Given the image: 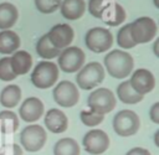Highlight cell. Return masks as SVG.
Instances as JSON below:
<instances>
[{
    "mask_svg": "<svg viewBox=\"0 0 159 155\" xmlns=\"http://www.w3.org/2000/svg\"><path fill=\"white\" fill-rule=\"evenodd\" d=\"M133 57L125 51L113 50L104 56V67L113 78L122 79L128 77L133 71Z\"/></svg>",
    "mask_w": 159,
    "mask_h": 155,
    "instance_id": "obj_1",
    "label": "cell"
},
{
    "mask_svg": "<svg viewBox=\"0 0 159 155\" xmlns=\"http://www.w3.org/2000/svg\"><path fill=\"white\" fill-rule=\"evenodd\" d=\"M58 67L50 61H41L36 64L31 73V83L40 89H47L57 83Z\"/></svg>",
    "mask_w": 159,
    "mask_h": 155,
    "instance_id": "obj_2",
    "label": "cell"
},
{
    "mask_svg": "<svg viewBox=\"0 0 159 155\" xmlns=\"http://www.w3.org/2000/svg\"><path fill=\"white\" fill-rule=\"evenodd\" d=\"M104 79V68L99 62H89L84 64L76 76L77 86L81 89L89 91L101 84Z\"/></svg>",
    "mask_w": 159,
    "mask_h": 155,
    "instance_id": "obj_3",
    "label": "cell"
},
{
    "mask_svg": "<svg viewBox=\"0 0 159 155\" xmlns=\"http://www.w3.org/2000/svg\"><path fill=\"white\" fill-rule=\"evenodd\" d=\"M116 104H117V99L112 93V91L108 88H98L92 93H89L87 98L88 109L101 115L112 112Z\"/></svg>",
    "mask_w": 159,
    "mask_h": 155,
    "instance_id": "obj_4",
    "label": "cell"
},
{
    "mask_svg": "<svg viewBox=\"0 0 159 155\" xmlns=\"http://www.w3.org/2000/svg\"><path fill=\"white\" fill-rule=\"evenodd\" d=\"M157 31L158 27L155 21L148 16L138 17L132 24H129V32L135 45L149 42L155 37Z\"/></svg>",
    "mask_w": 159,
    "mask_h": 155,
    "instance_id": "obj_5",
    "label": "cell"
},
{
    "mask_svg": "<svg viewBox=\"0 0 159 155\" xmlns=\"http://www.w3.org/2000/svg\"><path fill=\"white\" fill-rule=\"evenodd\" d=\"M57 67L66 73L78 72L84 64V52L77 46H68L63 48L57 57Z\"/></svg>",
    "mask_w": 159,
    "mask_h": 155,
    "instance_id": "obj_6",
    "label": "cell"
},
{
    "mask_svg": "<svg viewBox=\"0 0 159 155\" xmlns=\"http://www.w3.org/2000/svg\"><path fill=\"white\" fill-rule=\"evenodd\" d=\"M47 134L39 124H30L22 129L20 134V144L26 151L36 153L41 150L46 143Z\"/></svg>",
    "mask_w": 159,
    "mask_h": 155,
    "instance_id": "obj_7",
    "label": "cell"
},
{
    "mask_svg": "<svg viewBox=\"0 0 159 155\" xmlns=\"http://www.w3.org/2000/svg\"><path fill=\"white\" fill-rule=\"evenodd\" d=\"M139 117L133 110L123 109L113 118V129L119 136H132L139 130Z\"/></svg>",
    "mask_w": 159,
    "mask_h": 155,
    "instance_id": "obj_8",
    "label": "cell"
},
{
    "mask_svg": "<svg viewBox=\"0 0 159 155\" xmlns=\"http://www.w3.org/2000/svg\"><path fill=\"white\" fill-rule=\"evenodd\" d=\"M84 41L89 51L94 53H102L112 47L113 36L109 32V30L104 27H93L87 31Z\"/></svg>",
    "mask_w": 159,
    "mask_h": 155,
    "instance_id": "obj_9",
    "label": "cell"
},
{
    "mask_svg": "<svg viewBox=\"0 0 159 155\" xmlns=\"http://www.w3.org/2000/svg\"><path fill=\"white\" fill-rule=\"evenodd\" d=\"M52 94L55 102L63 108L73 107L80 100L78 88L75 83L70 81H61L60 83H57L56 87L53 88Z\"/></svg>",
    "mask_w": 159,
    "mask_h": 155,
    "instance_id": "obj_10",
    "label": "cell"
},
{
    "mask_svg": "<svg viewBox=\"0 0 159 155\" xmlns=\"http://www.w3.org/2000/svg\"><path fill=\"white\" fill-rule=\"evenodd\" d=\"M109 136L101 129H92L84 134L82 139L83 148L92 155H101L109 148Z\"/></svg>",
    "mask_w": 159,
    "mask_h": 155,
    "instance_id": "obj_11",
    "label": "cell"
},
{
    "mask_svg": "<svg viewBox=\"0 0 159 155\" xmlns=\"http://www.w3.org/2000/svg\"><path fill=\"white\" fill-rule=\"evenodd\" d=\"M73 29L68 24H57L47 32L48 41L60 51L70 46V43L73 41Z\"/></svg>",
    "mask_w": 159,
    "mask_h": 155,
    "instance_id": "obj_12",
    "label": "cell"
},
{
    "mask_svg": "<svg viewBox=\"0 0 159 155\" xmlns=\"http://www.w3.org/2000/svg\"><path fill=\"white\" fill-rule=\"evenodd\" d=\"M129 83L132 88L140 95H144L149 92H152L155 87V78L153 73L149 69L139 68L135 69L132 73V77L129 79Z\"/></svg>",
    "mask_w": 159,
    "mask_h": 155,
    "instance_id": "obj_13",
    "label": "cell"
},
{
    "mask_svg": "<svg viewBox=\"0 0 159 155\" xmlns=\"http://www.w3.org/2000/svg\"><path fill=\"white\" fill-rule=\"evenodd\" d=\"M43 110H45V107H43V103L41 102V99H39L36 97H30V98H26L21 103L19 114L24 122L35 123L42 117Z\"/></svg>",
    "mask_w": 159,
    "mask_h": 155,
    "instance_id": "obj_14",
    "label": "cell"
},
{
    "mask_svg": "<svg viewBox=\"0 0 159 155\" xmlns=\"http://www.w3.org/2000/svg\"><path fill=\"white\" fill-rule=\"evenodd\" d=\"M45 125L50 130V133L53 134L63 133L68 128L67 115L62 110L57 108H52L45 114Z\"/></svg>",
    "mask_w": 159,
    "mask_h": 155,
    "instance_id": "obj_15",
    "label": "cell"
},
{
    "mask_svg": "<svg viewBox=\"0 0 159 155\" xmlns=\"http://www.w3.org/2000/svg\"><path fill=\"white\" fill-rule=\"evenodd\" d=\"M99 19L108 26H118L125 20V10L118 2L112 1L104 7Z\"/></svg>",
    "mask_w": 159,
    "mask_h": 155,
    "instance_id": "obj_16",
    "label": "cell"
},
{
    "mask_svg": "<svg viewBox=\"0 0 159 155\" xmlns=\"http://www.w3.org/2000/svg\"><path fill=\"white\" fill-rule=\"evenodd\" d=\"M10 66L12 72L16 74V77L26 74L32 66V57L27 51L24 50L16 51L10 57Z\"/></svg>",
    "mask_w": 159,
    "mask_h": 155,
    "instance_id": "obj_17",
    "label": "cell"
},
{
    "mask_svg": "<svg viewBox=\"0 0 159 155\" xmlns=\"http://www.w3.org/2000/svg\"><path fill=\"white\" fill-rule=\"evenodd\" d=\"M61 14L67 20L80 19L86 10L84 0H63L61 1Z\"/></svg>",
    "mask_w": 159,
    "mask_h": 155,
    "instance_id": "obj_18",
    "label": "cell"
},
{
    "mask_svg": "<svg viewBox=\"0 0 159 155\" xmlns=\"http://www.w3.org/2000/svg\"><path fill=\"white\" fill-rule=\"evenodd\" d=\"M21 45L20 37L11 30H4L0 32V53L10 55L19 50Z\"/></svg>",
    "mask_w": 159,
    "mask_h": 155,
    "instance_id": "obj_19",
    "label": "cell"
},
{
    "mask_svg": "<svg viewBox=\"0 0 159 155\" xmlns=\"http://www.w3.org/2000/svg\"><path fill=\"white\" fill-rule=\"evenodd\" d=\"M19 17V11L15 5L10 2H1L0 4V29L9 30L12 27Z\"/></svg>",
    "mask_w": 159,
    "mask_h": 155,
    "instance_id": "obj_20",
    "label": "cell"
},
{
    "mask_svg": "<svg viewBox=\"0 0 159 155\" xmlns=\"http://www.w3.org/2000/svg\"><path fill=\"white\" fill-rule=\"evenodd\" d=\"M21 89L16 84L6 86L0 93V104L5 108H14L20 103Z\"/></svg>",
    "mask_w": 159,
    "mask_h": 155,
    "instance_id": "obj_21",
    "label": "cell"
},
{
    "mask_svg": "<svg viewBox=\"0 0 159 155\" xmlns=\"http://www.w3.org/2000/svg\"><path fill=\"white\" fill-rule=\"evenodd\" d=\"M117 97L124 104H137L143 99L144 95L138 94L132 88L129 81H124L119 83V86L117 87Z\"/></svg>",
    "mask_w": 159,
    "mask_h": 155,
    "instance_id": "obj_22",
    "label": "cell"
},
{
    "mask_svg": "<svg viewBox=\"0 0 159 155\" xmlns=\"http://www.w3.org/2000/svg\"><path fill=\"white\" fill-rule=\"evenodd\" d=\"M81 149L78 143L72 138H62L53 146V155H80Z\"/></svg>",
    "mask_w": 159,
    "mask_h": 155,
    "instance_id": "obj_23",
    "label": "cell"
},
{
    "mask_svg": "<svg viewBox=\"0 0 159 155\" xmlns=\"http://www.w3.org/2000/svg\"><path fill=\"white\" fill-rule=\"evenodd\" d=\"M19 129V117L11 110L0 112V131L2 134H12Z\"/></svg>",
    "mask_w": 159,
    "mask_h": 155,
    "instance_id": "obj_24",
    "label": "cell"
},
{
    "mask_svg": "<svg viewBox=\"0 0 159 155\" xmlns=\"http://www.w3.org/2000/svg\"><path fill=\"white\" fill-rule=\"evenodd\" d=\"M36 52L40 57H42L45 60H52L55 57H58L61 51L51 45V42L48 41V37H47V33H45L43 36L40 37V40L36 43Z\"/></svg>",
    "mask_w": 159,
    "mask_h": 155,
    "instance_id": "obj_25",
    "label": "cell"
},
{
    "mask_svg": "<svg viewBox=\"0 0 159 155\" xmlns=\"http://www.w3.org/2000/svg\"><path fill=\"white\" fill-rule=\"evenodd\" d=\"M117 42L118 45L124 48V50H128V48H133L135 46L134 41L132 40V36H130V32H129V24L128 25H124L119 29L118 33H117Z\"/></svg>",
    "mask_w": 159,
    "mask_h": 155,
    "instance_id": "obj_26",
    "label": "cell"
},
{
    "mask_svg": "<svg viewBox=\"0 0 159 155\" xmlns=\"http://www.w3.org/2000/svg\"><path fill=\"white\" fill-rule=\"evenodd\" d=\"M80 118H81V122L86 126H96V125H98L103 122L104 115L97 114V113L92 112L91 109H83L80 113Z\"/></svg>",
    "mask_w": 159,
    "mask_h": 155,
    "instance_id": "obj_27",
    "label": "cell"
},
{
    "mask_svg": "<svg viewBox=\"0 0 159 155\" xmlns=\"http://www.w3.org/2000/svg\"><path fill=\"white\" fill-rule=\"evenodd\" d=\"M62 0H35L36 9L41 14H52L60 9Z\"/></svg>",
    "mask_w": 159,
    "mask_h": 155,
    "instance_id": "obj_28",
    "label": "cell"
},
{
    "mask_svg": "<svg viewBox=\"0 0 159 155\" xmlns=\"http://www.w3.org/2000/svg\"><path fill=\"white\" fill-rule=\"evenodd\" d=\"M16 78V74L12 72L10 66V57H2L0 60V81L10 82Z\"/></svg>",
    "mask_w": 159,
    "mask_h": 155,
    "instance_id": "obj_29",
    "label": "cell"
},
{
    "mask_svg": "<svg viewBox=\"0 0 159 155\" xmlns=\"http://www.w3.org/2000/svg\"><path fill=\"white\" fill-rule=\"evenodd\" d=\"M113 0H89L88 1V11L92 16L99 19L102 11L107 5H109Z\"/></svg>",
    "mask_w": 159,
    "mask_h": 155,
    "instance_id": "obj_30",
    "label": "cell"
},
{
    "mask_svg": "<svg viewBox=\"0 0 159 155\" xmlns=\"http://www.w3.org/2000/svg\"><path fill=\"white\" fill-rule=\"evenodd\" d=\"M0 155H22V149L19 144H5L0 148Z\"/></svg>",
    "mask_w": 159,
    "mask_h": 155,
    "instance_id": "obj_31",
    "label": "cell"
},
{
    "mask_svg": "<svg viewBox=\"0 0 159 155\" xmlns=\"http://www.w3.org/2000/svg\"><path fill=\"white\" fill-rule=\"evenodd\" d=\"M149 117L153 123L159 124V102H155L149 109Z\"/></svg>",
    "mask_w": 159,
    "mask_h": 155,
    "instance_id": "obj_32",
    "label": "cell"
},
{
    "mask_svg": "<svg viewBox=\"0 0 159 155\" xmlns=\"http://www.w3.org/2000/svg\"><path fill=\"white\" fill-rule=\"evenodd\" d=\"M125 155H152V154L149 153L148 149H144V148H140V146H135V148H132L130 150H128Z\"/></svg>",
    "mask_w": 159,
    "mask_h": 155,
    "instance_id": "obj_33",
    "label": "cell"
},
{
    "mask_svg": "<svg viewBox=\"0 0 159 155\" xmlns=\"http://www.w3.org/2000/svg\"><path fill=\"white\" fill-rule=\"evenodd\" d=\"M158 45H159V38H157V40L154 41V47H153V50H154V55H155L157 57H159V52H158Z\"/></svg>",
    "mask_w": 159,
    "mask_h": 155,
    "instance_id": "obj_34",
    "label": "cell"
},
{
    "mask_svg": "<svg viewBox=\"0 0 159 155\" xmlns=\"http://www.w3.org/2000/svg\"><path fill=\"white\" fill-rule=\"evenodd\" d=\"M154 143L157 146H159V130L155 131V135H154Z\"/></svg>",
    "mask_w": 159,
    "mask_h": 155,
    "instance_id": "obj_35",
    "label": "cell"
},
{
    "mask_svg": "<svg viewBox=\"0 0 159 155\" xmlns=\"http://www.w3.org/2000/svg\"><path fill=\"white\" fill-rule=\"evenodd\" d=\"M154 5H155L157 7H159V1H158V0H154Z\"/></svg>",
    "mask_w": 159,
    "mask_h": 155,
    "instance_id": "obj_36",
    "label": "cell"
}]
</instances>
